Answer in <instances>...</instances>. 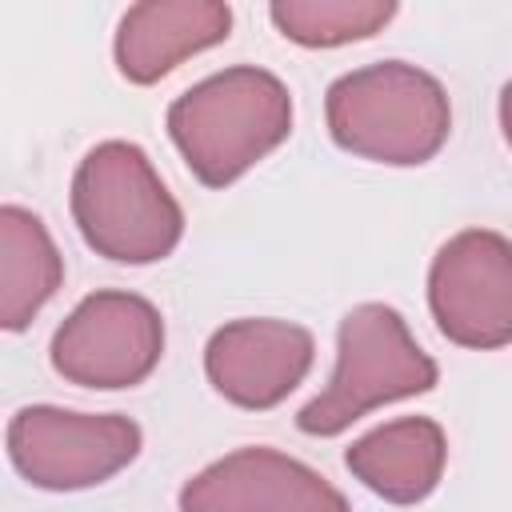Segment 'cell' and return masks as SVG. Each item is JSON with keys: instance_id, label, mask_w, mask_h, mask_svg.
I'll list each match as a JSON object with an SVG mask.
<instances>
[{"instance_id": "11", "label": "cell", "mask_w": 512, "mask_h": 512, "mask_svg": "<svg viewBox=\"0 0 512 512\" xmlns=\"http://www.w3.org/2000/svg\"><path fill=\"white\" fill-rule=\"evenodd\" d=\"M448 464V436L432 416H396L344 448V468L388 504L428 500Z\"/></svg>"}, {"instance_id": "6", "label": "cell", "mask_w": 512, "mask_h": 512, "mask_svg": "<svg viewBox=\"0 0 512 512\" xmlns=\"http://www.w3.org/2000/svg\"><path fill=\"white\" fill-rule=\"evenodd\" d=\"M164 356V316L124 288L88 292L52 332L48 360L68 384L120 392L144 384Z\"/></svg>"}, {"instance_id": "4", "label": "cell", "mask_w": 512, "mask_h": 512, "mask_svg": "<svg viewBox=\"0 0 512 512\" xmlns=\"http://www.w3.org/2000/svg\"><path fill=\"white\" fill-rule=\"evenodd\" d=\"M440 380L436 360L416 344L408 320L380 300L344 312L336 328V368L328 384L296 412L304 436H340L372 408L424 396Z\"/></svg>"}, {"instance_id": "9", "label": "cell", "mask_w": 512, "mask_h": 512, "mask_svg": "<svg viewBox=\"0 0 512 512\" xmlns=\"http://www.w3.org/2000/svg\"><path fill=\"white\" fill-rule=\"evenodd\" d=\"M180 512H352L344 492L312 464L268 448H236L196 476L176 496Z\"/></svg>"}, {"instance_id": "10", "label": "cell", "mask_w": 512, "mask_h": 512, "mask_svg": "<svg viewBox=\"0 0 512 512\" xmlns=\"http://www.w3.org/2000/svg\"><path fill=\"white\" fill-rule=\"evenodd\" d=\"M228 36L232 8L220 0H144L120 16L112 60L128 84L148 88Z\"/></svg>"}, {"instance_id": "3", "label": "cell", "mask_w": 512, "mask_h": 512, "mask_svg": "<svg viewBox=\"0 0 512 512\" xmlns=\"http://www.w3.org/2000/svg\"><path fill=\"white\" fill-rule=\"evenodd\" d=\"M68 208L84 244L112 264H156L184 240V208L132 140H100L84 152Z\"/></svg>"}, {"instance_id": "8", "label": "cell", "mask_w": 512, "mask_h": 512, "mask_svg": "<svg viewBox=\"0 0 512 512\" xmlns=\"http://www.w3.org/2000/svg\"><path fill=\"white\" fill-rule=\"evenodd\" d=\"M316 340L304 324L280 316H240L204 344V376L236 408L268 412L284 404L312 372Z\"/></svg>"}, {"instance_id": "1", "label": "cell", "mask_w": 512, "mask_h": 512, "mask_svg": "<svg viewBox=\"0 0 512 512\" xmlns=\"http://www.w3.org/2000/svg\"><path fill=\"white\" fill-rule=\"evenodd\" d=\"M288 84L256 64H232L168 104V136L204 188H228L292 136Z\"/></svg>"}, {"instance_id": "14", "label": "cell", "mask_w": 512, "mask_h": 512, "mask_svg": "<svg viewBox=\"0 0 512 512\" xmlns=\"http://www.w3.org/2000/svg\"><path fill=\"white\" fill-rule=\"evenodd\" d=\"M496 112H500V132H504V144L512 148V80L500 88V104H496Z\"/></svg>"}, {"instance_id": "5", "label": "cell", "mask_w": 512, "mask_h": 512, "mask_svg": "<svg viewBox=\"0 0 512 512\" xmlns=\"http://www.w3.org/2000/svg\"><path fill=\"white\" fill-rule=\"evenodd\" d=\"M8 460L12 468L44 492H80L124 472L140 448L144 432L120 412H76L60 404H28L8 420Z\"/></svg>"}, {"instance_id": "2", "label": "cell", "mask_w": 512, "mask_h": 512, "mask_svg": "<svg viewBox=\"0 0 512 512\" xmlns=\"http://www.w3.org/2000/svg\"><path fill=\"white\" fill-rule=\"evenodd\" d=\"M324 120L336 148L372 164L416 168L448 144L452 100L432 72L408 60H376L328 84Z\"/></svg>"}, {"instance_id": "7", "label": "cell", "mask_w": 512, "mask_h": 512, "mask_svg": "<svg viewBox=\"0 0 512 512\" xmlns=\"http://www.w3.org/2000/svg\"><path fill=\"white\" fill-rule=\"evenodd\" d=\"M428 312L456 348L512 344V240L492 228L448 236L428 264Z\"/></svg>"}, {"instance_id": "13", "label": "cell", "mask_w": 512, "mask_h": 512, "mask_svg": "<svg viewBox=\"0 0 512 512\" xmlns=\"http://www.w3.org/2000/svg\"><path fill=\"white\" fill-rule=\"evenodd\" d=\"M392 0H272L268 20L300 48H344L372 40L396 20Z\"/></svg>"}, {"instance_id": "12", "label": "cell", "mask_w": 512, "mask_h": 512, "mask_svg": "<svg viewBox=\"0 0 512 512\" xmlns=\"http://www.w3.org/2000/svg\"><path fill=\"white\" fill-rule=\"evenodd\" d=\"M64 256L32 208H0V328L24 332L60 292Z\"/></svg>"}]
</instances>
